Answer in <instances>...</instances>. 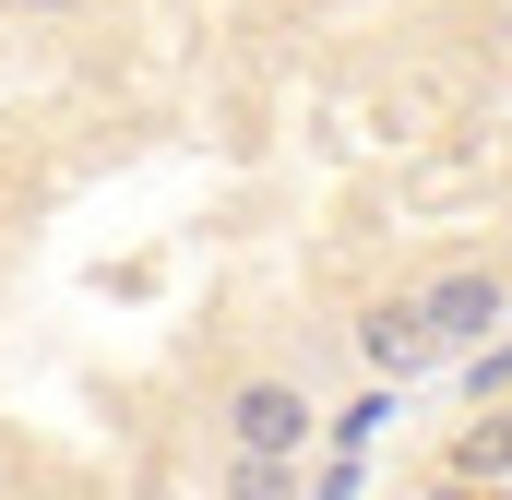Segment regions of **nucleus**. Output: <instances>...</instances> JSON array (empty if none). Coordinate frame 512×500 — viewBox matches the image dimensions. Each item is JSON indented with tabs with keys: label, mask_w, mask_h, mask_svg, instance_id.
Wrapping results in <instances>:
<instances>
[{
	"label": "nucleus",
	"mask_w": 512,
	"mask_h": 500,
	"mask_svg": "<svg viewBox=\"0 0 512 500\" xmlns=\"http://www.w3.org/2000/svg\"><path fill=\"white\" fill-rule=\"evenodd\" d=\"M215 429H227V453H310V429H322V405L298 393L286 370H251L227 381V405H215Z\"/></svg>",
	"instance_id": "obj_1"
},
{
	"label": "nucleus",
	"mask_w": 512,
	"mask_h": 500,
	"mask_svg": "<svg viewBox=\"0 0 512 500\" xmlns=\"http://www.w3.org/2000/svg\"><path fill=\"white\" fill-rule=\"evenodd\" d=\"M453 477H477V489H512V405H477V429L453 441Z\"/></svg>",
	"instance_id": "obj_4"
},
{
	"label": "nucleus",
	"mask_w": 512,
	"mask_h": 500,
	"mask_svg": "<svg viewBox=\"0 0 512 500\" xmlns=\"http://www.w3.org/2000/svg\"><path fill=\"white\" fill-rule=\"evenodd\" d=\"M417 310H429V334L465 358V346H489V334L512 322V286H501V262H453V274L417 286Z\"/></svg>",
	"instance_id": "obj_2"
},
{
	"label": "nucleus",
	"mask_w": 512,
	"mask_h": 500,
	"mask_svg": "<svg viewBox=\"0 0 512 500\" xmlns=\"http://www.w3.org/2000/svg\"><path fill=\"white\" fill-rule=\"evenodd\" d=\"M417 500H489V489H477V477H441V489H417Z\"/></svg>",
	"instance_id": "obj_7"
},
{
	"label": "nucleus",
	"mask_w": 512,
	"mask_h": 500,
	"mask_svg": "<svg viewBox=\"0 0 512 500\" xmlns=\"http://www.w3.org/2000/svg\"><path fill=\"white\" fill-rule=\"evenodd\" d=\"M24 12H84V0H24Z\"/></svg>",
	"instance_id": "obj_8"
},
{
	"label": "nucleus",
	"mask_w": 512,
	"mask_h": 500,
	"mask_svg": "<svg viewBox=\"0 0 512 500\" xmlns=\"http://www.w3.org/2000/svg\"><path fill=\"white\" fill-rule=\"evenodd\" d=\"M465 393H477V405H512V334L465 346Z\"/></svg>",
	"instance_id": "obj_6"
},
{
	"label": "nucleus",
	"mask_w": 512,
	"mask_h": 500,
	"mask_svg": "<svg viewBox=\"0 0 512 500\" xmlns=\"http://www.w3.org/2000/svg\"><path fill=\"white\" fill-rule=\"evenodd\" d=\"M227 500H298V453H227Z\"/></svg>",
	"instance_id": "obj_5"
},
{
	"label": "nucleus",
	"mask_w": 512,
	"mask_h": 500,
	"mask_svg": "<svg viewBox=\"0 0 512 500\" xmlns=\"http://www.w3.org/2000/svg\"><path fill=\"white\" fill-rule=\"evenodd\" d=\"M358 358H370L382 381H417L429 358H441V334H429V310H417V298H382V310L358 322Z\"/></svg>",
	"instance_id": "obj_3"
}]
</instances>
